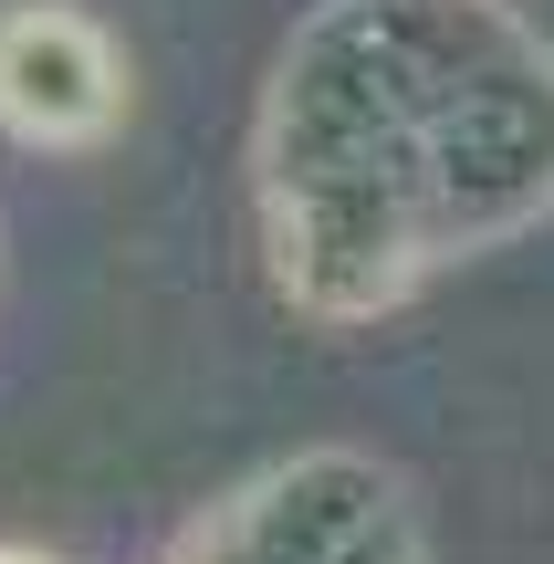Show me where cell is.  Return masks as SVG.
<instances>
[{"mask_svg": "<svg viewBox=\"0 0 554 564\" xmlns=\"http://www.w3.org/2000/svg\"><path fill=\"white\" fill-rule=\"evenodd\" d=\"M0 564H42V554H0Z\"/></svg>", "mask_w": 554, "mask_h": 564, "instance_id": "7a4b0ae2", "label": "cell"}, {"mask_svg": "<svg viewBox=\"0 0 554 564\" xmlns=\"http://www.w3.org/2000/svg\"><path fill=\"white\" fill-rule=\"evenodd\" d=\"M0 116L21 137H95L116 116V63L84 21L63 11H32L0 32Z\"/></svg>", "mask_w": 554, "mask_h": 564, "instance_id": "6da1fadb", "label": "cell"}]
</instances>
